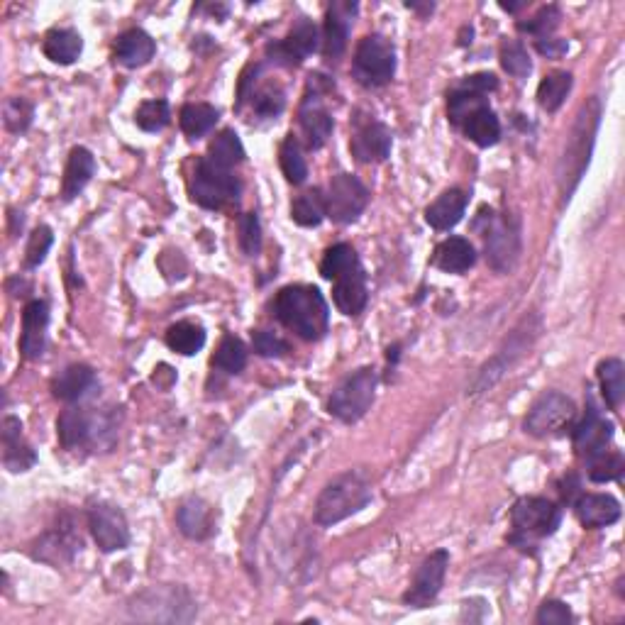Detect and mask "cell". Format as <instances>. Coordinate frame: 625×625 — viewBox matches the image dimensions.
<instances>
[{"mask_svg": "<svg viewBox=\"0 0 625 625\" xmlns=\"http://www.w3.org/2000/svg\"><path fill=\"white\" fill-rule=\"evenodd\" d=\"M254 110L262 118H276L284 110V91L279 86H264L254 93Z\"/></svg>", "mask_w": 625, "mask_h": 625, "instance_id": "681fc988", "label": "cell"}, {"mask_svg": "<svg viewBox=\"0 0 625 625\" xmlns=\"http://www.w3.org/2000/svg\"><path fill=\"white\" fill-rule=\"evenodd\" d=\"M279 164H281V171H284V176L291 181L293 186L306 181V176H308L306 159H303L301 145H298V140L293 135H289L284 142H281Z\"/></svg>", "mask_w": 625, "mask_h": 625, "instance_id": "ab89813d", "label": "cell"}, {"mask_svg": "<svg viewBox=\"0 0 625 625\" xmlns=\"http://www.w3.org/2000/svg\"><path fill=\"white\" fill-rule=\"evenodd\" d=\"M372 499V484L364 472H345L330 481L315 501V523L335 525L355 516Z\"/></svg>", "mask_w": 625, "mask_h": 625, "instance_id": "7a4b0ae2", "label": "cell"}, {"mask_svg": "<svg viewBox=\"0 0 625 625\" xmlns=\"http://www.w3.org/2000/svg\"><path fill=\"white\" fill-rule=\"evenodd\" d=\"M301 130L308 137V145L311 147H323L328 142L330 132H333V118L325 110V105L320 103L318 96H306V101L301 105Z\"/></svg>", "mask_w": 625, "mask_h": 625, "instance_id": "83f0119b", "label": "cell"}, {"mask_svg": "<svg viewBox=\"0 0 625 625\" xmlns=\"http://www.w3.org/2000/svg\"><path fill=\"white\" fill-rule=\"evenodd\" d=\"M477 262V252H474L472 242L464 237H447L435 250L433 264L447 274H464Z\"/></svg>", "mask_w": 625, "mask_h": 625, "instance_id": "4316f807", "label": "cell"}, {"mask_svg": "<svg viewBox=\"0 0 625 625\" xmlns=\"http://www.w3.org/2000/svg\"><path fill=\"white\" fill-rule=\"evenodd\" d=\"M499 88V79L494 74H474L459 84L455 91L450 93L447 101V110H450V120L455 125H464V120L477 110L486 108V98L491 91Z\"/></svg>", "mask_w": 625, "mask_h": 625, "instance_id": "5bb4252c", "label": "cell"}, {"mask_svg": "<svg viewBox=\"0 0 625 625\" xmlns=\"http://www.w3.org/2000/svg\"><path fill=\"white\" fill-rule=\"evenodd\" d=\"M355 267H359L357 252L352 250L350 245H345V242H340V245H333L328 252H325L323 262H320V274H323L325 279L335 281L337 276H342L345 271H350Z\"/></svg>", "mask_w": 625, "mask_h": 625, "instance_id": "b9f144b4", "label": "cell"}, {"mask_svg": "<svg viewBox=\"0 0 625 625\" xmlns=\"http://www.w3.org/2000/svg\"><path fill=\"white\" fill-rule=\"evenodd\" d=\"M242 184L230 169L218 167L210 159H201L193 169L191 193L198 206L208 210H218L240 201Z\"/></svg>", "mask_w": 625, "mask_h": 625, "instance_id": "52a82bcc", "label": "cell"}, {"mask_svg": "<svg viewBox=\"0 0 625 625\" xmlns=\"http://www.w3.org/2000/svg\"><path fill=\"white\" fill-rule=\"evenodd\" d=\"M240 247L250 257L262 250V225L254 213H245L240 218Z\"/></svg>", "mask_w": 625, "mask_h": 625, "instance_id": "f907efd6", "label": "cell"}, {"mask_svg": "<svg viewBox=\"0 0 625 625\" xmlns=\"http://www.w3.org/2000/svg\"><path fill=\"white\" fill-rule=\"evenodd\" d=\"M574 511L586 528H606L621 518V503L608 494H584L574 503Z\"/></svg>", "mask_w": 625, "mask_h": 625, "instance_id": "cb8c5ba5", "label": "cell"}, {"mask_svg": "<svg viewBox=\"0 0 625 625\" xmlns=\"http://www.w3.org/2000/svg\"><path fill=\"white\" fill-rule=\"evenodd\" d=\"M325 196L313 188V191L301 193L296 201L291 203V218L293 223L303 225V228H318L325 218Z\"/></svg>", "mask_w": 625, "mask_h": 625, "instance_id": "74e56055", "label": "cell"}, {"mask_svg": "<svg viewBox=\"0 0 625 625\" xmlns=\"http://www.w3.org/2000/svg\"><path fill=\"white\" fill-rule=\"evenodd\" d=\"M352 157L362 164H372V162H384L391 154V132L389 127L376 123V120H369V123L359 125L352 135L350 142Z\"/></svg>", "mask_w": 625, "mask_h": 625, "instance_id": "e0dca14e", "label": "cell"}, {"mask_svg": "<svg viewBox=\"0 0 625 625\" xmlns=\"http://www.w3.org/2000/svg\"><path fill=\"white\" fill-rule=\"evenodd\" d=\"M369 203V191L357 176L352 174H337L333 176L328 186V196H325V213L335 220V223L347 225L355 223L359 215L364 213Z\"/></svg>", "mask_w": 625, "mask_h": 625, "instance_id": "8fae6325", "label": "cell"}, {"mask_svg": "<svg viewBox=\"0 0 625 625\" xmlns=\"http://www.w3.org/2000/svg\"><path fill=\"white\" fill-rule=\"evenodd\" d=\"M599 118L601 105L596 98H591V101L582 108V113H579L577 125H574L572 137H569V145L564 149V157L560 164V188L564 198L572 196L579 179H582L584 169L589 167V154L591 147H594V135L596 127H599Z\"/></svg>", "mask_w": 625, "mask_h": 625, "instance_id": "5b68a950", "label": "cell"}, {"mask_svg": "<svg viewBox=\"0 0 625 625\" xmlns=\"http://www.w3.org/2000/svg\"><path fill=\"white\" fill-rule=\"evenodd\" d=\"M79 550H81V538L76 535L74 523L59 521L57 528L49 530V533L37 542L35 557L49 564H64V562L74 560V555Z\"/></svg>", "mask_w": 625, "mask_h": 625, "instance_id": "ac0fdd59", "label": "cell"}, {"mask_svg": "<svg viewBox=\"0 0 625 625\" xmlns=\"http://www.w3.org/2000/svg\"><path fill=\"white\" fill-rule=\"evenodd\" d=\"M81 49H84V40H81L79 32L69 30V27H59V30H52L44 37V54L54 64H74Z\"/></svg>", "mask_w": 625, "mask_h": 625, "instance_id": "1f68e13d", "label": "cell"}, {"mask_svg": "<svg viewBox=\"0 0 625 625\" xmlns=\"http://www.w3.org/2000/svg\"><path fill=\"white\" fill-rule=\"evenodd\" d=\"M37 455L22 438V423L18 418L8 416L3 420V464L10 472H27L35 467Z\"/></svg>", "mask_w": 625, "mask_h": 625, "instance_id": "603a6c76", "label": "cell"}, {"mask_svg": "<svg viewBox=\"0 0 625 625\" xmlns=\"http://www.w3.org/2000/svg\"><path fill=\"white\" fill-rule=\"evenodd\" d=\"M218 110L208 103H188L181 108L179 123L188 137H203L218 123Z\"/></svg>", "mask_w": 625, "mask_h": 625, "instance_id": "8d00e7d4", "label": "cell"}, {"mask_svg": "<svg viewBox=\"0 0 625 625\" xmlns=\"http://www.w3.org/2000/svg\"><path fill=\"white\" fill-rule=\"evenodd\" d=\"M130 618L142 623H188L196 616V604L191 594L181 586H149L137 594L127 606Z\"/></svg>", "mask_w": 625, "mask_h": 625, "instance_id": "3957f363", "label": "cell"}, {"mask_svg": "<svg viewBox=\"0 0 625 625\" xmlns=\"http://www.w3.org/2000/svg\"><path fill=\"white\" fill-rule=\"evenodd\" d=\"M623 467L625 464H623L621 452H611V455L601 452V455H596L594 459H591L589 479L596 481V484H606V481H613V479L621 477Z\"/></svg>", "mask_w": 625, "mask_h": 625, "instance_id": "bcb514c9", "label": "cell"}, {"mask_svg": "<svg viewBox=\"0 0 625 625\" xmlns=\"http://www.w3.org/2000/svg\"><path fill=\"white\" fill-rule=\"evenodd\" d=\"M93 174H96V159H93V154L86 147L71 149L62 181L64 201H71V198L79 196L88 186V181L93 179Z\"/></svg>", "mask_w": 625, "mask_h": 625, "instance_id": "484cf974", "label": "cell"}, {"mask_svg": "<svg viewBox=\"0 0 625 625\" xmlns=\"http://www.w3.org/2000/svg\"><path fill=\"white\" fill-rule=\"evenodd\" d=\"M447 564H450V555H447L445 550H435L433 555L418 567L411 589L406 591L403 601L413 608H425L433 604V601L438 599L442 582H445Z\"/></svg>", "mask_w": 625, "mask_h": 625, "instance_id": "9a60e30c", "label": "cell"}, {"mask_svg": "<svg viewBox=\"0 0 625 625\" xmlns=\"http://www.w3.org/2000/svg\"><path fill=\"white\" fill-rule=\"evenodd\" d=\"M538 52L545 54L547 59H557V57H562L564 52H567V42L550 40V37H545V40H538Z\"/></svg>", "mask_w": 625, "mask_h": 625, "instance_id": "db71d44e", "label": "cell"}, {"mask_svg": "<svg viewBox=\"0 0 625 625\" xmlns=\"http://www.w3.org/2000/svg\"><path fill=\"white\" fill-rule=\"evenodd\" d=\"M501 66L516 79H525V76L533 71V64H530L528 52L521 42L516 40H506L501 44Z\"/></svg>", "mask_w": 625, "mask_h": 625, "instance_id": "ee69618b", "label": "cell"}, {"mask_svg": "<svg viewBox=\"0 0 625 625\" xmlns=\"http://www.w3.org/2000/svg\"><path fill=\"white\" fill-rule=\"evenodd\" d=\"M557 25H560V8L557 5H547L535 18H530L528 22H518V30L528 32V35H538L540 40H545Z\"/></svg>", "mask_w": 625, "mask_h": 625, "instance_id": "c3c4849f", "label": "cell"}, {"mask_svg": "<svg viewBox=\"0 0 625 625\" xmlns=\"http://www.w3.org/2000/svg\"><path fill=\"white\" fill-rule=\"evenodd\" d=\"M376 391V372L372 367L357 369L355 374L347 376L330 396V413L342 423H357L364 413L369 411Z\"/></svg>", "mask_w": 625, "mask_h": 625, "instance_id": "ba28073f", "label": "cell"}, {"mask_svg": "<svg viewBox=\"0 0 625 625\" xmlns=\"http://www.w3.org/2000/svg\"><path fill=\"white\" fill-rule=\"evenodd\" d=\"M569 91H572V74L555 71V74L545 76L538 86L540 108L547 110V113H555V110H560L564 98L569 96Z\"/></svg>", "mask_w": 625, "mask_h": 625, "instance_id": "f35d334b", "label": "cell"}, {"mask_svg": "<svg viewBox=\"0 0 625 625\" xmlns=\"http://www.w3.org/2000/svg\"><path fill=\"white\" fill-rule=\"evenodd\" d=\"M315 49H318V27H315L308 18H301L291 27L286 40L269 44L267 54L274 57L276 64L296 66L306 57H311Z\"/></svg>", "mask_w": 625, "mask_h": 625, "instance_id": "2e32d148", "label": "cell"}, {"mask_svg": "<svg viewBox=\"0 0 625 625\" xmlns=\"http://www.w3.org/2000/svg\"><path fill=\"white\" fill-rule=\"evenodd\" d=\"M464 210H467V193L459 191V188H450V191L442 193L433 206H428L425 220H428L430 228L450 230L462 220Z\"/></svg>", "mask_w": 625, "mask_h": 625, "instance_id": "f546056e", "label": "cell"}, {"mask_svg": "<svg viewBox=\"0 0 625 625\" xmlns=\"http://www.w3.org/2000/svg\"><path fill=\"white\" fill-rule=\"evenodd\" d=\"M486 262L496 271H511L516 267L518 254H521V235L511 223V218H491L486 228Z\"/></svg>", "mask_w": 625, "mask_h": 625, "instance_id": "4fadbf2b", "label": "cell"}, {"mask_svg": "<svg viewBox=\"0 0 625 625\" xmlns=\"http://www.w3.org/2000/svg\"><path fill=\"white\" fill-rule=\"evenodd\" d=\"M577 418V406L572 398L557 391H547L525 416V433L535 435V438H557L564 430H569Z\"/></svg>", "mask_w": 625, "mask_h": 625, "instance_id": "9c48e42d", "label": "cell"}, {"mask_svg": "<svg viewBox=\"0 0 625 625\" xmlns=\"http://www.w3.org/2000/svg\"><path fill=\"white\" fill-rule=\"evenodd\" d=\"M157 52V44L145 30H127L118 37L115 42V57L118 62L127 66V69H137V66H145L149 59Z\"/></svg>", "mask_w": 625, "mask_h": 625, "instance_id": "f1b7e54d", "label": "cell"}, {"mask_svg": "<svg viewBox=\"0 0 625 625\" xmlns=\"http://www.w3.org/2000/svg\"><path fill=\"white\" fill-rule=\"evenodd\" d=\"M49 325V306L44 301L27 303L22 311V337L20 352L25 359H40L44 352V337Z\"/></svg>", "mask_w": 625, "mask_h": 625, "instance_id": "ffe728a7", "label": "cell"}, {"mask_svg": "<svg viewBox=\"0 0 625 625\" xmlns=\"http://www.w3.org/2000/svg\"><path fill=\"white\" fill-rule=\"evenodd\" d=\"M562 511L557 503L542 499V496H525V499L516 501L511 511L513 523V545H533V540L547 538L560 528Z\"/></svg>", "mask_w": 625, "mask_h": 625, "instance_id": "8992f818", "label": "cell"}, {"mask_svg": "<svg viewBox=\"0 0 625 625\" xmlns=\"http://www.w3.org/2000/svg\"><path fill=\"white\" fill-rule=\"evenodd\" d=\"M396 52L394 44L381 35H367L357 44L355 79L362 86L376 88L394 79Z\"/></svg>", "mask_w": 625, "mask_h": 625, "instance_id": "30bf717a", "label": "cell"}, {"mask_svg": "<svg viewBox=\"0 0 625 625\" xmlns=\"http://www.w3.org/2000/svg\"><path fill=\"white\" fill-rule=\"evenodd\" d=\"M462 127L464 135H467L477 147H494L501 137V123L489 105L469 115Z\"/></svg>", "mask_w": 625, "mask_h": 625, "instance_id": "d6a6232c", "label": "cell"}, {"mask_svg": "<svg viewBox=\"0 0 625 625\" xmlns=\"http://www.w3.org/2000/svg\"><path fill=\"white\" fill-rule=\"evenodd\" d=\"M274 313L281 325H286L303 340H320L328 333V303L315 286L293 284L281 289L274 301Z\"/></svg>", "mask_w": 625, "mask_h": 625, "instance_id": "6da1fadb", "label": "cell"}, {"mask_svg": "<svg viewBox=\"0 0 625 625\" xmlns=\"http://www.w3.org/2000/svg\"><path fill=\"white\" fill-rule=\"evenodd\" d=\"M88 528L103 552H118L130 545V528L123 511L110 503H93L88 511Z\"/></svg>", "mask_w": 625, "mask_h": 625, "instance_id": "7c38bea8", "label": "cell"}, {"mask_svg": "<svg viewBox=\"0 0 625 625\" xmlns=\"http://www.w3.org/2000/svg\"><path fill=\"white\" fill-rule=\"evenodd\" d=\"M179 530L191 540H208L215 533V511L208 501L191 496L179 506L176 513Z\"/></svg>", "mask_w": 625, "mask_h": 625, "instance_id": "44dd1931", "label": "cell"}, {"mask_svg": "<svg viewBox=\"0 0 625 625\" xmlns=\"http://www.w3.org/2000/svg\"><path fill=\"white\" fill-rule=\"evenodd\" d=\"M613 440V425L601 416L596 408H589L586 418L574 430V450L582 457L594 459L601 452H606V445Z\"/></svg>", "mask_w": 625, "mask_h": 625, "instance_id": "d6986e66", "label": "cell"}, {"mask_svg": "<svg viewBox=\"0 0 625 625\" xmlns=\"http://www.w3.org/2000/svg\"><path fill=\"white\" fill-rule=\"evenodd\" d=\"M96 384V372L86 364H71L52 381V391L59 401H79Z\"/></svg>", "mask_w": 625, "mask_h": 625, "instance_id": "4dcf8cb0", "label": "cell"}, {"mask_svg": "<svg viewBox=\"0 0 625 625\" xmlns=\"http://www.w3.org/2000/svg\"><path fill=\"white\" fill-rule=\"evenodd\" d=\"M535 621L540 625H567L574 621V616L572 611H569V606L562 604V601H545V604L540 606Z\"/></svg>", "mask_w": 625, "mask_h": 625, "instance_id": "f5cc1de1", "label": "cell"}, {"mask_svg": "<svg viewBox=\"0 0 625 625\" xmlns=\"http://www.w3.org/2000/svg\"><path fill=\"white\" fill-rule=\"evenodd\" d=\"M333 298L335 306L340 308L345 315H359L367 306V279H364L362 264L355 269L345 271L342 276H337L333 286Z\"/></svg>", "mask_w": 625, "mask_h": 625, "instance_id": "7402d4cb", "label": "cell"}, {"mask_svg": "<svg viewBox=\"0 0 625 625\" xmlns=\"http://www.w3.org/2000/svg\"><path fill=\"white\" fill-rule=\"evenodd\" d=\"M213 364L228 374H240L242 369L247 367L245 342H242L240 337H235V335H225L223 342H220L218 352H215Z\"/></svg>", "mask_w": 625, "mask_h": 625, "instance_id": "60d3db41", "label": "cell"}, {"mask_svg": "<svg viewBox=\"0 0 625 625\" xmlns=\"http://www.w3.org/2000/svg\"><path fill=\"white\" fill-rule=\"evenodd\" d=\"M52 242H54V235L47 225H40V228L32 232L30 242H27V250H25V267L27 269L40 267V264L44 262V257H47L49 247H52Z\"/></svg>", "mask_w": 625, "mask_h": 625, "instance_id": "7dc6e473", "label": "cell"}, {"mask_svg": "<svg viewBox=\"0 0 625 625\" xmlns=\"http://www.w3.org/2000/svg\"><path fill=\"white\" fill-rule=\"evenodd\" d=\"M252 345L254 352H259L262 357H281L289 352V345L279 335L269 333V330H254Z\"/></svg>", "mask_w": 625, "mask_h": 625, "instance_id": "816d5d0a", "label": "cell"}, {"mask_svg": "<svg viewBox=\"0 0 625 625\" xmlns=\"http://www.w3.org/2000/svg\"><path fill=\"white\" fill-rule=\"evenodd\" d=\"M171 110L167 101H147L137 108L135 123L145 132H159L169 125Z\"/></svg>", "mask_w": 625, "mask_h": 625, "instance_id": "f6af8a7d", "label": "cell"}, {"mask_svg": "<svg viewBox=\"0 0 625 625\" xmlns=\"http://www.w3.org/2000/svg\"><path fill=\"white\" fill-rule=\"evenodd\" d=\"M210 162L218 164L223 169H232L245 159V147H242L240 137H237L235 130H223L208 147V157Z\"/></svg>", "mask_w": 625, "mask_h": 625, "instance_id": "d590c367", "label": "cell"}, {"mask_svg": "<svg viewBox=\"0 0 625 625\" xmlns=\"http://www.w3.org/2000/svg\"><path fill=\"white\" fill-rule=\"evenodd\" d=\"M599 384H601V394H604L608 406H611L613 411L621 408V403L625 398V367L621 359L611 357L599 364Z\"/></svg>", "mask_w": 625, "mask_h": 625, "instance_id": "836d02e7", "label": "cell"}, {"mask_svg": "<svg viewBox=\"0 0 625 625\" xmlns=\"http://www.w3.org/2000/svg\"><path fill=\"white\" fill-rule=\"evenodd\" d=\"M32 118H35V108H32L30 101H25V98H8L5 101L3 123L13 135L25 132L32 125Z\"/></svg>", "mask_w": 625, "mask_h": 625, "instance_id": "7bdbcfd3", "label": "cell"}, {"mask_svg": "<svg viewBox=\"0 0 625 625\" xmlns=\"http://www.w3.org/2000/svg\"><path fill=\"white\" fill-rule=\"evenodd\" d=\"M57 435L66 450L93 447L108 450L118 438V425L113 413H88V408H69L57 420Z\"/></svg>", "mask_w": 625, "mask_h": 625, "instance_id": "277c9868", "label": "cell"}, {"mask_svg": "<svg viewBox=\"0 0 625 625\" xmlns=\"http://www.w3.org/2000/svg\"><path fill=\"white\" fill-rule=\"evenodd\" d=\"M355 3H335L328 10L325 18V57L340 59L347 49V37H350V22L355 15Z\"/></svg>", "mask_w": 625, "mask_h": 625, "instance_id": "d4e9b609", "label": "cell"}, {"mask_svg": "<svg viewBox=\"0 0 625 625\" xmlns=\"http://www.w3.org/2000/svg\"><path fill=\"white\" fill-rule=\"evenodd\" d=\"M167 345L179 355L191 357L206 345V330L198 323H191V320H181L167 330Z\"/></svg>", "mask_w": 625, "mask_h": 625, "instance_id": "e575fe53", "label": "cell"}]
</instances>
